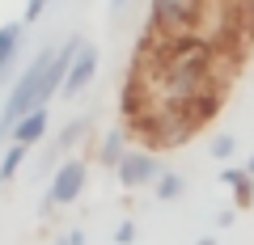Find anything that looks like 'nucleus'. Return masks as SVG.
Wrapping results in <instances>:
<instances>
[{
	"label": "nucleus",
	"instance_id": "4468645a",
	"mask_svg": "<svg viewBox=\"0 0 254 245\" xmlns=\"http://www.w3.org/2000/svg\"><path fill=\"white\" fill-rule=\"evenodd\" d=\"M208 148H212V156H216V161H229V156H233V148H237V144H233V136H216V140H212Z\"/></svg>",
	"mask_w": 254,
	"mask_h": 245
},
{
	"label": "nucleus",
	"instance_id": "423d86ee",
	"mask_svg": "<svg viewBox=\"0 0 254 245\" xmlns=\"http://www.w3.org/2000/svg\"><path fill=\"white\" fill-rule=\"evenodd\" d=\"M220 106H225V85H208V89H199L195 98L187 101V114L195 118V127L203 131V127L212 123V118L220 114Z\"/></svg>",
	"mask_w": 254,
	"mask_h": 245
},
{
	"label": "nucleus",
	"instance_id": "39448f33",
	"mask_svg": "<svg viewBox=\"0 0 254 245\" xmlns=\"http://www.w3.org/2000/svg\"><path fill=\"white\" fill-rule=\"evenodd\" d=\"M93 76H98V47L81 43V51H76L72 68H68V81H64V98H76L81 89H89Z\"/></svg>",
	"mask_w": 254,
	"mask_h": 245
},
{
	"label": "nucleus",
	"instance_id": "9d476101",
	"mask_svg": "<svg viewBox=\"0 0 254 245\" xmlns=\"http://www.w3.org/2000/svg\"><path fill=\"white\" fill-rule=\"evenodd\" d=\"M21 34H26V21H9V26H0V76L13 68V55L21 51Z\"/></svg>",
	"mask_w": 254,
	"mask_h": 245
},
{
	"label": "nucleus",
	"instance_id": "6e6552de",
	"mask_svg": "<svg viewBox=\"0 0 254 245\" xmlns=\"http://www.w3.org/2000/svg\"><path fill=\"white\" fill-rule=\"evenodd\" d=\"M43 136H47V106L30 110L17 127H13V144H38Z\"/></svg>",
	"mask_w": 254,
	"mask_h": 245
},
{
	"label": "nucleus",
	"instance_id": "2eb2a0df",
	"mask_svg": "<svg viewBox=\"0 0 254 245\" xmlns=\"http://www.w3.org/2000/svg\"><path fill=\"white\" fill-rule=\"evenodd\" d=\"M115 241H119V245H131V241H136V224H131V220H123V224L115 228Z\"/></svg>",
	"mask_w": 254,
	"mask_h": 245
},
{
	"label": "nucleus",
	"instance_id": "7ed1b4c3",
	"mask_svg": "<svg viewBox=\"0 0 254 245\" xmlns=\"http://www.w3.org/2000/svg\"><path fill=\"white\" fill-rule=\"evenodd\" d=\"M85 182H89L85 178V161H64L60 169H55L47 195H43V216H51V207H72V203L81 199Z\"/></svg>",
	"mask_w": 254,
	"mask_h": 245
},
{
	"label": "nucleus",
	"instance_id": "f257e3e1",
	"mask_svg": "<svg viewBox=\"0 0 254 245\" xmlns=\"http://www.w3.org/2000/svg\"><path fill=\"white\" fill-rule=\"evenodd\" d=\"M51 59H55V47H43V51L26 64V72L13 81L9 98H4V114H0V136H4V131H13L21 118L30 114V110L47 106L43 93H47V72H51Z\"/></svg>",
	"mask_w": 254,
	"mask_h": 245
},
{
	"label": "nucleus",
	"instance_id": "a211bd4d",
	"mask_svg": "<svg viewBox=\"0 0 254 245\" xmlns=\"http://www.w3.org/2000/svg\"><path fill=\"white\" fill-rule=\"evenodd\" d=\"M216 224H220V228H229V224H233V207H225V211H220V216H216Z\"/></svg>",
	"mask_w": 254,
	"mask_h": 245
},
{
	"label": "nucleus",
	"instance_id": "9b49d317",
	"mask_svg": "<svg viewBox=\"0 0 254 245\" xmlns=\"http://www.w3.org/2000/svg\"><path fill=\"white\" fill-rule=\"evenodd\" d=\"M182 191H187V182H182V173H174V169H161V178L153 182V195H157L161 203L182 199Z\"/></svg>",
	"mask_w": 254,
	"mask_h": 245
},
{
	"label": "nucleus",
	"instance_id": "f03ea898",
	"mask_svg": "<svg viewBox=\"0 0 254 245\" xmlns=\"http://www.w3.org/2000/svg\"><path fill=\"white\" fill-rule=\"evenodd\" d=\"M212 0H153L148 4L144 34L148 38H178V34H199L208 21Z\"/></svg>",
	"mask_w": 254,
	"mask_h": 245
},
{
	"label": "nucleus",
	"instance_id": "1a4fd4ad",
	"mask_svg": "<svg viewBox=\"0 0 254 245\" xmlns=\"http://www.w3.org/2000/svg\"><path fill=\"white\" fill-rule=\"evenodd\" d=\"M220 186L233 191V207H250L254 203V178L246 169H225L220 173Z\"/></svg>",
	"mask_w": 254,
	"mask_h": 245
},
{
	"label": "nucleus",
	"instance_id": "dca6fc26",
	"mask_svg": "<svg viewBox=\"0 0 254 245\" xmlns=\"http://www.w3.org/2000/svg\"><path fill=\"white\" fill-rule=\"evenodd\" d=\"M47 4H51V0H26V21H38L47 13Z\"/></svg>",
	"mask_w": 254,
	"mask_h": 245
},
{
	"label": "nucleus",
	"instance_id": "412c9836",
	"mask_svg": "<svg viewBox=\"0 0 254 245\" xmlns=\"http://www.w3.org/2000/svg\"><path fill=\"white\" fill-rule=\"evenodd\" d=\"M110 4H115V9H123V4H127V0H110Z\"/></svg>",
	"mask_w": 254,
	"mask_h": 245
},
{
	"label": "nucleus",
	"instance_id": "20e7f679",
	"mask_svg": "<svg viewBox=\"0 0 254 245\" xmlns=\"http://www.w3.org/2000/svg\"><path fill=\"white\" fill-rule=\"evenodd\" d=\"M115 178H119V186H127V191L153 186V182L161 178V161H157V152H148V148H127V156L115 165Z\"/></svg>",
	"mask_w": 254,
	"mask_h": 245
},
{
	"label": "nucleus",
	"instance_id": "ddd939ff",
	"mask_svg": "<svg viewBox=\"0 0 254 245\" xmlns=\"http://www.w3.org/2000/svg\"><path fill=\"white\" fill-rule=\"evenodd\" d=\"M85 136H89V118H72V123L60 131L55 148H60V152H68V148H76V140H85Z\"/></svg>",
	"mask_w": 254,
	"mask_h": 245
},
{
	"label": "nucleus",
	"instance_id": "0eeeda50",
	"mask_svg": "<svg viewBox=\"0 0 254 245\" xmlns=\"http://www.w3.org/2000/svg\"><path fill=\"white\" fill-rule=\"evenodd\" d=\"M127 140H131V136H127V127H110L106 136H102V144H98V161L106 165V169H115V165L127 156Z\"/></svg>",
	"mask_w": 254,
	"mask_h": 245
},
{
	"label": "nucleus",
	"instance_id": "f8f14e48",
	"mask_svg": "<svg viewBox=\"0 0 254 245\" xmlns=\"http://www.w3.org/2000/svg\"><path fill=\"white\" fill-rule=\"evenodd\" d=\"M26 156H30V144H13L9 152H4V161H0V182H13V178H17V169L26 165Z\"/></svg>",
	"mask_w": 254,
	"mask_h": 245
},
{
	"label": "nucleus",
	"instance_id": "f3484780",
	"mask_svg": "<svg viewBox=\"0 0 254 245\" xmlns=\"http://www.w3.org/2000/svg\"><path fill=\"white\" fill-rule=\"evenodd\" d=\"M60 245H85V233H81V228H72V233L64 237V241H60Z\"/></svg>",
	"mask_w": 254,
	"mask_h": 245
},
{
	"label": "nucleus",
	"instance_id": "aec40b11",
	"mask_svg": "<svg viewBox=\"0 0 254 245\" xmlns=\"http://www.w3.org/2000/svg\"><path fill=\"white\" fill-rule=\"evenodd\" d=\"M199 245H216V237H203V241H199Z\"/></svg>",
	"mask_w": 254,
	"mask_h": 245
},
{
	"label": "nucleus",
	"instance_id": "6ab92c4d",
	"mask_svg": "<svg viewBox=\"0 0 254 245\" xmlns=\"http://www.w3.org/2000/svg\"><path fill=\"white\" fill-rule=\"evenodd\" d=\"M246 173H250V178H254V156H250V161H246Z\"/></svg>",
	"mask_w": 254,
	"mask_h": 245
}]
</instances>
